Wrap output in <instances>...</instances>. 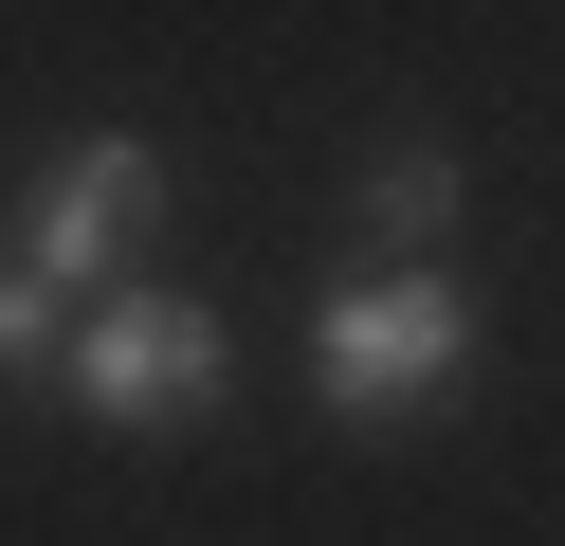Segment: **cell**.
<instances>
[{
    "instance_id": "4",
    "label": "cell",
    "mask_w": 565,
    "mask_h": 546,
    "mask_svg": "<svg viewBox=\"0 0 565 546\" xmlns=\"http://www.w3.org/2000/svg\"><path fill=\"white\" fill-rule=\"evenodd\" d=\"M456 201H475V146H456V128H383V146H365V182H347L365 255H438V237H456Z\"/></svg>"
},
{
    "instance_id": "3",
    "label": "cell",
    "mask_w": 565,
    "mask_h": 546,
    "mask_svg": "<svg viewBox=\"0 0 565 546\" xmlns=\"http://www.w3.org/2000/svg\"><path fill=\"white\" fill-rule=\"evenodd\" d=\"M164 201H183V182H164V146H147V128H74V146L38 164V201L0 218V255H38V274L92 310V291H128V274H147Z\"/></svg>"
},
{
    "instance_id": "1",
    "label": "cell",
    "mask_w": 565,
    "mask_h": 546,
    "mask_svg": "<svg viewBox=\"0 0 565 546\" xmlns=\"http://www.w3.org/2000/svg\"><path fill=\"white\" fill-rule=\"evenodd\" d=\"M456 383H475V291H456V255H365V274L310 310V400H329L347 437L438 419Z\"/></svg>"
},
{
    "instance_id": "5",
    "label": "cell",
    "mask_w": 565,
    "mask_h": 546,
    "mask_svg": "<svg viewBox=\"0 0 565 546\" xmlns=\"http://www.w3.org/2000/svg\"><path fill=\"white\" fill-rule=\"evenodd\" d=\"M55 346H74V291H55L38 255H0V383H38Z\"/></svg>"
},
{
    "instance_id": "2",
    "label": "cell",
    "mask_w": 565,
    "mask_h": 546,
    "mask_svg": "<svg viewBox=\"0 0 565 546\" xmlns=\"http://www.w3.org/2000/svg\"><path fill=\"white\" fill-rule=\"evenodd\" d=\"M220 383H237V328H220V291H92L74 310V346H55V400H74L92 437H201L220 419Z\"/></svg>"
}]
</instances>
